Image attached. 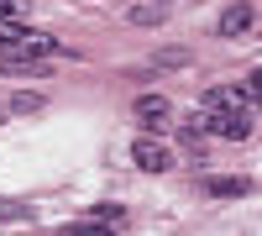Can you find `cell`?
Returning a JSON list of instances; mask_svg holds the SVG:
<instances>
[{"label": "cell", "instance_id": "obj_1", "mask_svg": "<svg viewBox=\"0 0 262 236\" xmlns=\"http://www.w3.org/2000/svg\"><path fill=\"white\" fill-rule=\"evenodd\" d=\"M205 132L226 137V142H242L252 132V121H247V111H205Z\"/></svg>", "mask_w": 262, "mask_h": 236}, {"label": "cell", "instance_id": "obj_2", "mask_svg": "<svg viewBox=\"0 0 262 236\" xmlns=\"http://www.w3.org/2000/svg\"><path fill=\"white\" fill-rule=\"evenodd\" d=\"M205 111H252L247 84H210L205 90Z\"/></svg>", "mask_w": 262, "mask_h": 236}, {"label": "cell", "instance_id": "obj_3", "mask_svg": "<svg viewBox=\"0 0 262 236\" xmlns=\"http://www.w3.org/2000/svg\"><path fill=\"white\" fill-rule=\"evenodd\" d=\"M131 163H137L142 174H168V168H173L168 147H163V142H152V137H142L137 147H131Z\"/></svg>", "mask_w": 262, "mask_h": 236}, {"label": "cell", "instance_id": "obj_4", "mask_svg": "<svg viewBox=\"0 0 262 236\" xmlns=\"http://www.w3.org/2000/svg\"><path fill=\"white\" fill-rule=\"evenodd\" d=\"M131 116L142 121V132H163L168 126V100L163 95H142L137 105H131Z\"/></svg>", "mask_w": 262, "mask_h": 236}, {"label": "cell", "instance_id": "obj_5", "mask_svg": "<svg viewBox=\"0 0 262 236\" xmlns=\"http://www.w3.org/2000/svg\"><path fill=\"white\" fill-rule=\"evenodd\" d=\"M205 195H215V200H242V195H252V179H242V174H210L205 179Z\"/></svg>", "mask_w": 262, "mask_h": 236}, {"label": "cell", "instance_id": "obj_6", "mask_svg": "<svg viewBox=\"0 0 262 236\" xmlns=\"http://www.w3.org/2000/svg\"><path fill=\"white\" fill-rule=\"evenodd\" d=\"M252 6H247V0H236V6H226L221 11V37H247V27H252Z\"/></svg>", "mask_w": 262, "mask_h": 236}, {"label": "cell", "instance_id": "obj_7", "mask_svg": "<svg viewBox=\"0 0 262 236\" xmlns=\"http://www.w3.org/2000/svg\"><path fill=\"white\" fill-rule=\"evenodd\" d=\"M163 21V0H142V6H131V27H158Z\"/></svg>", "mask_w": 262, "mask_h": 236}, {"label": "cell", "instance_id": "obj_8", "mask_svg": "<svg viewBox=\"0 0 262 236\" xmlns=\"http://www.w3.org/2000/svg\"><path fill=\"white\" fill-rule=\"evenodd\" d=\"M121 221H126L121 205H100V210H90V221H84V226H121Z\"/></svg>", "mask_w": 262, "mask_h": 236}, {"label": "cell", "instance_id": "obj_9", "mask_svg": "<svg viewBox=\"0 0 262 236\" xmlns=\"http://www.w3.org/2000/svg\"><path fill=\"white\" fill-rule=\"evenodd\" d=\"M184 63H189V53H173V48H168V53H158V58H152L147 69H184Z\"/></svg>", "mask_w": 262, "mask_h": 236}, {"label": "cell", "instance_id": "obj_10", "mask_svg": "<svg viewBox=\"0 0 262 236\" xmlns=\"http://www.w3.org/2000/svg\"><path fill=\"white\" fill-rule=\"evenodd\" d=\"M37 105H42L37 95H11V105H6V111H11V116H27V111H37Z\"/></svg>", "mask_w": 262, "mask_h": 236}, {"label": "cell", "instance_id": "obj_11", "mask_svg": "<svg viewBox=\"0 0 262 236\" xmlns=\"http://www.w3.org/2000/svg\"><path fill=\"white\" fill-rule=\"evenodd\" d=\"M27 16V0H0V21H21Z\"/></svg>", "mask_w": 262, "mask_h": 236}, {"label": "cell", "instance_id": "obj_12", "mask_svg": "<svg viewBox=\"0 0 262 236\" xmlns=\"http://www.w3.org/2000/svg\"><path fill=\"white\" fill-rule=\"evenodd\" d=\"M247 95H252V105H262V69L247 74Z\"/></svg>", "mask_w": 262, "mask_h": 236}, {"label": "cell", "instance_id": "obj_13", "mask_svg": "<svg viewBox=\"0 0 262 236\" xmlns=\"http://www.w3.org/2000/svg\"><path fill=\"white\" fill-rule=\"evenodd\" d=\"M163 6H168V0H163Z\"/></svg>", "mask_w": 262, "mask_h": 236}]
</instances>
